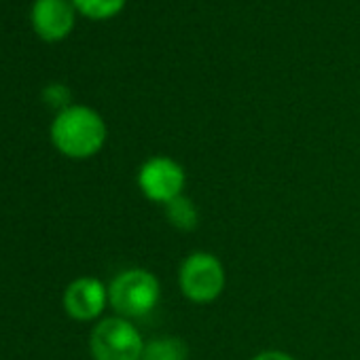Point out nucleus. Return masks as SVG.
I'll return each instance as SVG.
<instances>
[{"label": "nucleus", "mask_w": 360, "mask_h": 360, "mask_svg": "<svg viewBox=\"0 0 360 360\" xmlns=\"http://www.w3.org/2000/svg\"><path fill=\"white\" fill-rule=\"evenodd\" d=\"M106 123L89 106L72 104L51 123V142L68 159H91L106 144Z\"/></svg>", "instance_id": "f257e3e1"}, {"label": "nucleus", "mask_w": 360, "mask_h": 360, "mask_svg": "<svg viewBox=\"0 0 360 360\" xmlns=\"http://www.w3.org/2000/svg\"><path fill=\"white\" fill-rule=\"evenodd\" d=\"M161 299L159 278L142 267H129L119 271L108 284V305L115 316L136 320L148 316Z\"/></svg>", "instance_id": "f03ea898"}, {"label": "nucleus", "mask_w": 360, "mask_h": 360, "mask_svg": "<svg viewBox=\"0 0 360 360\" xmlns=\"http://www.w3.org/2000/svg\"><path fill=\"white\" fill-rule=\"evenodd\" d=\"M227 286V271L223 261L206 250H195L178 269V288L185 299L198 305L214 303Z\"/></svg>", "instance_id": "7ed1b4c3"}, {"label": "nucleus", "mask_w": 360, "mask_h": 360, "mask_svg": "<svg viewBox=\"0 0 360 360\" xmlns=\"http://www.w3.org/2000/svg\"><path fill=\"white\" fill-rule=\"evenodd\" d=\"M144 343L136 324L121 316L102 318L89 333V354L94 360H140Z\"/></svg>", "instance_id": "20e7f679"}, {"label": "nucleus", "mask_w": 360, "mask_h": 360, "mask_svg": "<svg viewBox=\"0 0 360 360\" xmlns=\"http://www.w3.org/2000/svg\"><path fill=\"white\" fill-rule=\"evenodd\" d=\"M138 189L153 204H169L185 195L187 172L176 159L167 155H153L138 167Z\"/></svg>", "instance_id": "39448f33"}, {"label": "nucleus", "mask_w": 360, "mask_h": 360, "mask_svg": "<svg viewBox=\"0 0 360 360\" xmlns=\"http://www.w3.org/2000/svg\"><path fill=\"white\" fill-rule=\"evenodd\" d=\"M106 305L108 286L94 276L77 278L64 290V309L77 322H91L100 318Z\"/></svg>", "instance_id": "423d86ee"}, {"label": "nucleus", "mask_w": 360, "mask_h": 360, "mask_svg": "<svg viewBox=\"0 0 360 360\" xmlns=\"http://www.w3.org/2000/svg\"><path fill=\"white\" fill-rule=\"evenodd\" d=\"M75 11L72 0H37L32 7V26L43 41H62L75 26Z\"/></svg>", "instance_id": "0eeeda50"}, {"label": "nucleus", "mask_w": 360, "mask_h": 360, "mask_svg": "<svg viewBox=\"0 0 360 360\" xmlns=\"http://www.w3.org/2000/svg\"><path fill=\"white\" fill-rule=\"evenodd\" d=\"M189 347L187 343L174 335H159L144 343V352L140 360H187Z\"/></svg>", "instance_id": "6e6552de"}, {"label": "nucleus", "mask_w": 360, "mask_h": 360, "mask_svg": "<svg viewBox=\"0 0 360 360\" xmlns=\"http://www.w3.org/2000/svg\"><path fill=\"white\" fill-rule=\"evenodd\" d=\"M167 223L178 231H195L200 225V210L195 202L187 195H180L163 206Z\"/></svg>", "instance_id": "1a4fd4ad"}, {"label": "nucleus", "mask_w": 360, "mask_h": 360, "mask_svg": "<svg viewBox=\"0 0 360 360\" xmlns=\"http://www.w3.org/2000/svg\"><path fill=\"white\" fill-rule=\"evenodd\" d=\"M75 9L89 20H110L125 7V0H72Z\"/></svg>", "instance_id": "9d476101"}, {"label": "nucleus", "mask_w": 360, "mask_h": 360, "mask_svg": "<svg viewBox=\"0 0 360 360\" xmlns=\"http://www.w3.org/2000/svg\"><path fill=\"white\" fill-rule=\"evenodd\" d=\"M43 100H45L49 106L58 108V110H64V108L72 106V104H70V89H68L66 85H49V87L43 91Z\"/></svg>", "instance_id": "9b49d317"}, {"label": "nucleus", "mask_w": 360, "mask_h": 360, "mask_svg": "<svg viewBox=\"0 0 360 360\" xmlns=\"http://www.w3.org/2000/svg\"><path fill=\"white\" fill-rule=\"evenodd\" d=\"M252 360H297V358L284 349H263Z\"/></svg>", "instance_id": "f8f14e48"}]
</instances>
